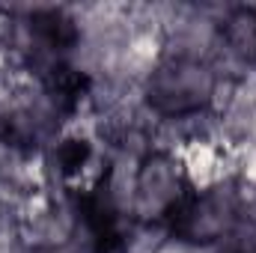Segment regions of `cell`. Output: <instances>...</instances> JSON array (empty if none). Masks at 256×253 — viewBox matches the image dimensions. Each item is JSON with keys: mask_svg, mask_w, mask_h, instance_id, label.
<instances>
[{"mask_svg": "<svg viewBox=\"0 0 256 253\" xmlns=\"http://www.w3.org/2000/svg\"><path fill=\"white\" fill-rule=\"evenodd\" d=\"M214 92V74L196 60H170L152 72L146 98L164 116L196 114Z\"/></svg>", "mask_w": 256, "mask_h": 253, "instance_id": "cell-1", "label": "cell"}, {"mask_svg": "<svg viewBox=\"0 0 256 253\" xmlns=\"http://www.w3.org/2000/svg\"><path fill=\"white\" fill-rule=\"evenodd\" d=\"M86 86H90V80L68 66H54L48 72V92H51L54 104H60L63 110H72L74 104H80Z\"/></svg>", "mask_w": 256, "mask_h": 253, "instance_id": "cell-6", "label": "cell"}, {"mask_svg": "<svg viewBox=\"0 0 256 253\" xmlns=\"http://www.w3.org/2000/svg\"><path fill=\"white\" fill-rule=\"evenodd\" d=\"M30 33L48 48V51H66L78 42V27L74 21L63 15V12H54V9H45V12H36L30 18Z\"/></svg>", "mask_w": 256, "mask_h": 253, "instance_id": "cell-4", "label": "cell"}, {"mask_svg": "<svg viewBox=\"0 0 256 253\" xmlns=\"http://www.w3.org/2000/svg\"><path fill=\"white\" fill-rule=\"evenodd\" d=\"M90 161V143L86 140H66L57 149V164L63 173H74Z\"/></svg>", "mask_w": 256, "mask_h": 253, "instance_id": "cell-7", "label": "cell"}, {"mask_svg": "<svg viewBox=\"0 0 256 253\" xmlns=\"http://www.w3.org/2000/svg\"><path fill=\"white\" fill-rule=\"evenodd\" d=\"M224 39L236 57L256 63V9L230 12L224 21Z\"/></svg>", "mask_w": 256, "mask_h": 253, "instance_id": "cell-5", "label": "cell"}, {"mask_svg": "<svg viewBox=\"0 0 256 253\" xmlns=\"http://www.w3.org/2000/svg\"><path fill=\"white\" fill-rule=\"evenodd\" d=\"M220 253H256V236H230Z\"/></svg>", "mask_w": 256, "mask_h": 253, "instance_id": "cell-8", "label": "cell"}, {"mask_svg": "<svg viewBox=\"0 0 256 253\" xmlns=\"http://www.w3.org/2000/svg\"><path fill=\"white\" fill-rule=\"evenodd\" d=\"M80 214L90 226V236L98 253H120L122 250V232H120V214L110 200L108 188L90 190L80 200Z\"/></svg>", "mask_w": 256, "mask_h": 253, "instance_id": "cell-3", "label": "cell"}, {"mask_svg": "<svg viewBox=\"0 0 256 253\" xmlns=\"http://www.w3.org/2000/svg\"><path fill=\"white\" fill-rule=\"evenodd\" d=\"M232 202L224 194H188L167 206V224L176 238L212 242L220 238L230 224Z\"/></svg>", "mask_w": 256, "mask_h": 253, "instance_id": "cell-2", "label": "cell"}]
</instances>
